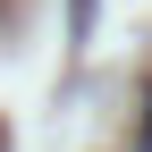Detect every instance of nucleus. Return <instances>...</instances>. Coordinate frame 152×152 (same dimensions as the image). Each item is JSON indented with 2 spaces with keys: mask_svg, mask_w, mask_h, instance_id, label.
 Returning <instances> with one entry per match:
<instances>
[{
  "mask_svg": "<svg viewBox=\"0 0 152 152\" xmlns=\"http://www.w3.org/2000/svg\"><path fill=\"white\" fill-rule=\"evenodd\" d=\"M93 26V0H68V34H85Z\"/></svg>",
  "mask_w": 152,
  "mask_h": 152,
  "instance_id": "f257e3e1",
  "label": "nucleus"
}]
</instances>
